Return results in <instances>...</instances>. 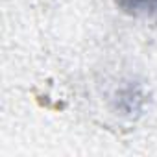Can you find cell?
Returning a JSON list of instances; mask_svg holds the SVG:
<instances>
[{
    "label": "cell",
    "instance_id": "6da1fadb",
    "mask_svg": "<svg viewBox=\"0 0 157 157\" xmlns=\"http://www.w3.org/2000/svg\"><path fill=\"white\" fill-rule=\"evenodd\" d=\"M115 6L135 19H151L157 17V0H113Z\"/></svg>",
    "mask_w": 157,
    "mask_h": 157
}]
</instances>
